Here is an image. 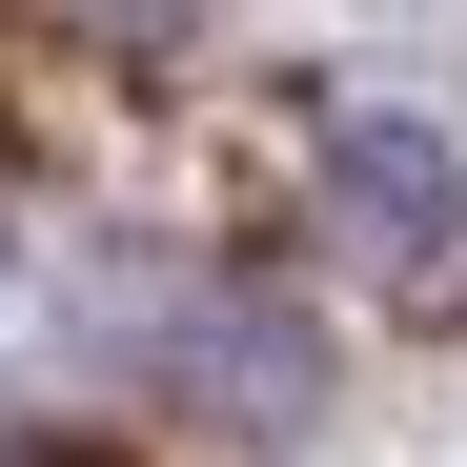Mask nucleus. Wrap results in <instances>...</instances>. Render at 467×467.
<instances>
[{
  "label": "nucleus",
  "instance_id": "obj_2",
  "mask_svg": "<svg viewBox=\"0 0 467 467\" xmlns=\"http://www.w3.org/2000/svg\"><path fill=\"white\" fill-rule=\"evenodd\" d=\"M82 21H122V41H142V21H183V0H82Z\"/></svg>",
  "mask_w": 467,
  "mask_h": 467
},
{
  "label": "nucleus",
  "instance_id": "obj_1",
  "mask_svg": "<svg viewBox=\"0 0 467 467\" xmlns=\"http://www.w3.org/2000/svg\"><path fill=\"white\" fill-rule=\"evenodd\" d=\"M326 265H366V285H447L467 265V163L427 122H326Z\"/></svg>",
  "mask_w": 467,
  "mask_h": 467
}]
</instances>
